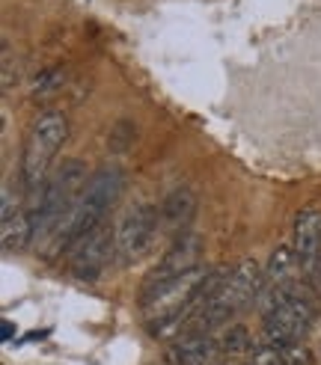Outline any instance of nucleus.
Here are the masks:
<instances>
[{
	"mask_svg": "<svg viewBox=\"0 0 321 365\" xmlns=\"http://www.w3.org/2000/svg\"><path fill=\"white\" fill-rule=\"evenodd\" d=\"M193 211H196V199L190 190H173L164 196V202L158 208V223L164 235H185L188 223L193 220Z\"/></svg>",
	"mask_w": 321,
	"mask_h": 365,
	"instance_id": "obj_11",
	"label": "nucleus"
},
{
	"mask_svg": "<svg viewBox=\"0 0 321 365\" xmlns=\"http://www.w3.org/2000/svg\"><path fill=\"white\" fill-rule=\"evenodd\" d=\"M66 137H68V119L60 110H48L33 122L21 152V181L30 196L39 193L48 181V170Z\"/></svg>",
	"mask_w": 321,
	"mask_h": 365,
	"instance_id": "obj_5",
	"label": "nucleus"
},
{
	"mask_svg": "<svg viewBox=\"0 0 321 365\" xmlns=\"http://www.w3.org/2000/svg\"><path fill=\"white\" fill-rule=\"evenodd\" d=\"M218 348H220V354H229V356L247 354V351H253V339H250L247 327L232 324V327H226V330H223V336L218 339Z\"/></svg>",
	"mask_w": 321,
	"mask_h": 365,
	"instance_id": "obj_13",
	"label": "nucleus"
},
{
	"mask_svg": "<svg viewBox=\"0 0 321 365\" xmlns=\"http://www.w3.org/2000/svg\"><path fill=\"white\" fill-rule=\"evenodd\" d=\"M259 294H262V270L253 259H244L235 270H229L220 291L200 309V315L190 321L185 333H214L229 318H235L244 306L253 303Z\"/></svg>",
	"mask_w": 321,
	"mask_h": 365,
	"instance_id": "obj_3",
	"label": "nucleus"
},
{
	"mask_svg": "<svg viewBox=\"0 0 321 365\" xmlns=\"http://www.w3.org/2000/svg\"><path fill=\"white\" fill-rule=\"evenodd\" d=\"M113 255H116V235L107 226H101L93 235H86V238L71 250L68 270H71V277L81 282H96Z\"/></svg>",
	"mask_w": 321,
	"mask_h": 365,
	"instance_id": "obj_7",
	"label": "nucleus"
},
{
	"mask_svg": "<svg viewBox=\"0 0 321 365\" xmlns=\"http://www.w3.org/2000/svg\"><path fill=\"white\" fill-rule=\"evenodd\" d=\"M196 262H200V238H196V235H188V232L178 235L175 244L164 252V259H160V262L155 264V270L149 273L146 279H143L140 300L149 297L152 291H158L160 285H167V282H173V279H178V277H185L188 270L200 267Z\"/></svg>",
	"mask_w": 321,
	"mask_h": 365,
	"instance_id": "obj_8",
	"label": "nucleus"
},
{
	"mask_svg": "<svg viewBox=\"0 0 321 365\" xmlns=\"http://www.w3.org/2000/svg\"><path fill=\"white\" fill-rule=\"evenodd\" d=\"M318 277H321V262H318Z\"/></svg>",
	"mask_w": 321,
	"mask_h": 365,
	"instance_id": "obj_19",
	"label": "nucleus"
},
{
	"mask_svg": "<svg viewBox=\"0 0 321 365\" xmlns=\"http://www.w3.org/2000/svg\"><path fill=\"white\" fill-rule=\"evenodd\" d=\"M122 185H125V178H122L119 167H101L96 175H89V181H86L81 199L75 202V208L68 211V217L60 223V229L54 232V238L48 241L51 244L48 255H57L63 250L71 252L86 238V235H93L96 229H101L107 211H111V205L122 193Z\"/></svg>",
	"mask_w": 321,
	"mask_h": 365,
	"instance_id": "obj_1",
	"label": "nucleus"
},
{
	"mask_svg": "<svg viewBox=\"0 0 321 365\" xmlns=\"http://www.w3.org/2000/svg\"><path fill=\"white\" fill-rule=\"evenodd\" d=\"M262 312H265V327H262V344L271 348H282V344L300 341L312 327V306L310 300L297 294L295 285L282 288H262Z\"/></svg>",
	"mask_w": 321,
	"mask_h": 365,
	"instance_id": "obj_4",
	"label": "nucleus"
},
{
	"mask_svg": "<svg viewBox=\"0 0 321 365\" xmlns=\"http://www.w3.org/2000/svg\"><path fill=\"white\" fill-rule=\"evenodd\" d=\"M250 365H289V362H285V356H282L280 348H271V344H259V348H253Z\"/></svg>",
	"mask_w": 321,
	"mask_h": 365,
	"instance_id": "obj_14",
	"label": "nucleus"
},
{
	"mask_svg": "<svg viewBox=\"0 0 321 365\" xmlns=\"http://www.w3.org/2000/svg\"><path fill=\"white\" fill-rule=\"evenodd\" d=\"M15 336V327L9 324V321H4V327H0V339H4V341H9Z\"/></svg>",
	"mask_w": 321,
	"mask_h": 365,
	"instance_id": "obj_18",
	"label": "nucleus"
},
{
	"mask_svg": "<svg viewBox=\"0 0 321 365\" xmlns=\"http://www.w3.org/2000/svg\"><path fill=\"white\" fill-rule=\"evenodd\" d=\"M63 68H51V71H45V75L36 81V86H33V96H51L54 89H60L63 86Z\"/></svg>",
	"mask_w": 321,
	"mask_h": 365,
	"instance_id": "obj_15",
	"label": "nucleus"
},
{
	"mask_svg": "<svg viewBox=\"0 0 321 365\" xmlns=\"http://www.w3.org/2000/svg\"><path fill=\"white\" fill-rule=\"evenodd\" d=\"M116 235V262L119 264H134L146 255L160 235L158 223V208L149 202H137L119 217L113 229Z\"/></svg>",
	"mask_w": 321,
	"mask_h": 365,
	"instance_id": "obj_6",
	"label": "nucleus"
},
{
	"mask_svg": "<svg viewBox=\"0 0 321 365\" xmlns=\"http://www.w3.org/2000/svg\"><path fill=\"white\" fill-rule=\"evenodd\" d=\"M292 250H295L297 264L303 270H312L315 262H321V211L318 208H303L295 217Z\"/></svg>",
	"mask_w": 321,
	"mask_h": 365,
	"instance_id": "obj_9",
	"label": "nucleus"
},
{
	"mask_svg": "<svg viewBox=\"0 0 321 365\" xmlns=\"http://www.w3.org/2000/svg\"><path fill=\"white\" fill-rule=\"evenodd\" d=\"M297 255L292 247H277L271 262H268L265 277L271 279V288H282V285H292V270H295Z\"/></svg>",
	"mask_w": 321,
	"mask_h": 365,
	"instance_id": "obj_12",
	"label": "nucleus"
},
{
	"mask_svg": "<svg viewBox=\"0 0 321 365\" xmlns=\"http://www.w3.org/2000/svg\"><path fill=\"white\" fill-rule=\"evenodd\" d=\"M12 81H15V75H12V51H9V45H4V89H9Z\"/></svg>",
	"mask_w": 321,
	"mask_h": 365,
	"instance_id": "obj_17",
	"label": "nucleus"
},
{
	"mask_svg": "<svg viewBox=\"0 0 321 365\" xmlns=\"http://www.w3.org/2000/svg\"><path fill=\"white\" fill-rule=\"evenodd\" d=\"M282 356H285V362L289 365H312V356H310V351L303 348L300 341H292V344H282Z\"/></svg>",
	"mask_w": 321,
	"mask_h": 365,
	"instance_id": "obj_16",
	"label": "nucleus"
},
{
	"mask_svg": "<svg viewBox=\"0 0 321 365\" xmlns=\"http://www.w3.org/2000/svg\"><path fill=\"white\" fill-rule=\"evenodd\" d=\"M86 187V167L81 160H63V167H57L42 190L30 196V223H33V241H51L54 232L60 229V223L68 217V211L75 208Z\"/></svg>",
	"mask_w": 321,
	"mask_h": 365,
	"instance_id": "obj_2",
	"label": "nucleus"
},
{
	"mask_svg": "<svg viewBox=\"0 0 321 365\" xmlns=\"http://www.w3.org/2000/svg\"><path fill=\"white\" fill-rule=\"evenodd\" d=\"M218 339L211 333H185L173 341V348L167 351V359L173 365H205L218 362Z\"/></svg>",
	"mask_w": 321,
	"mask_h": 365,
	"instance_id": "obj_10",
	"label": "nucleus"
}]
</instances>
